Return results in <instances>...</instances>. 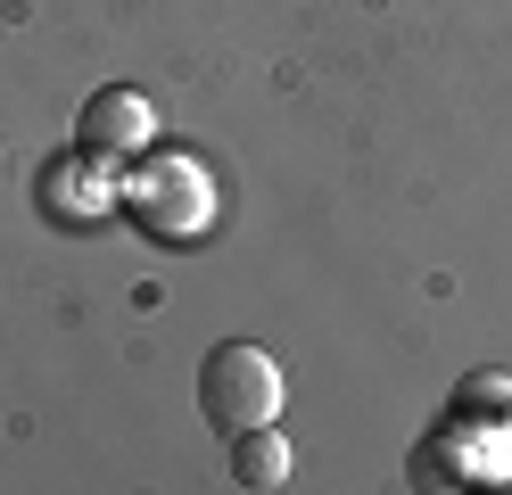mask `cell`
<instances>
[{
  "instance_id": "cell-1",
  "label": "cell",
  "mask_w": 512,
  "mask_h": 495,
  "mask_svg": "<svg viewBox=\"0 0 512 495\" xmlns=\"http://www.w3.org/2000/svg\"><path fill=\"white\" fill-rule=\"evenodd\" d=\"M116 207L133 215L157 248H199L207 231H215V182H207L199 157L149 149V157H133L116 174Z\"/></svg>"
},
{
  "instance_id": "cell-2",
  "label": "cell",
  "mask_w": 512,
  "mask_h": 495,
  "mask_svg": "<svg viewBox=\"0 0 512 495\" xmlns=\"http://www.w3.org/2000/svg\"><path fill=\"white\" fill-rule=\"evenodd\" d=\"M199 413L223 429V438L281 421V363L256 339H215L207 363H199Z\"/></svg>"
},
{
  "instance_id": "cell-3",
  "label": "cell",
  "mask_w": 512,
  "mask_h": 495,
  "mask_svg": "<svg viewBox=\"0 0 512 495\" xmlns=\"http://www.w3.org/2000/svg\"><path fill=\"white\" fill-rule=\"evenodd\" d=\"M75 149L100 157L108 174H124L133 157L157 149V108H149L141 91H124V83H100V91L83 99V116H75Z\"/></svg>"
},
{
  "instance_id": "cell-4",
  "label": "cell",
  "mask_w": 512,
  "mask_h": 495,
  "mask_svg": "<svg viewBox=\"0 0 512 495\" xmlns=\"http://www.w3.org/2000/svg\"><path fill=\"white\" fill-rule=\"evenodd\" d=\"M34 207H42L50 223L91 231V223H108V215H116V174H108L100 157H83V149H58L42 174H34Z\"/></svg>"
},
{
  "instance_id": "cell-5",
  "label": "cell",
  "mask_w": 512,
  "mask_h": 495,
  "mask_svg": "<svg viewBox=\"0 0 512 495\" xmlns=\"http://www.w3.org/2000/svg\"><path fill=\"white\" fill-rule=\"evenodd\" d=\"M232 479H240V487H256V495L290 479V438H281V421L240 429V438H232Z\"/></svg>"
}]
</instances>
